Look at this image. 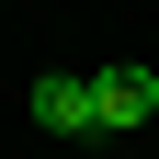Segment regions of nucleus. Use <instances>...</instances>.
<instances>
[{"label": "nucleus", "instance_id": "nucleus-2", "mask_svg": "<svg viewBox=\"0 0 159 159\" xmlns=\"http://www.w3.org/2000/svg\"><path fill=\"white\" fill-rule=\"evenodd\" d=\"M34 125H46V136H91V80H80V68H46V80H34Z\"/></svg>", "mask_w": 159, "mask_h": 159}, {"label": "nucleus", "instance_id": "nucleus-1", "mask_svg": "<svg viewBox=\"0 0 159 159\" xmlns=\"http://www.w3.org/2000/svg\"><path fill=\"white\" fill-rule=\"evenodd\" d=\"M148 114H159V68H136V57L125 68H91V136H136Z\"/></svg>", "mask_w": 159, "mask_h": 159}]
</instances>
